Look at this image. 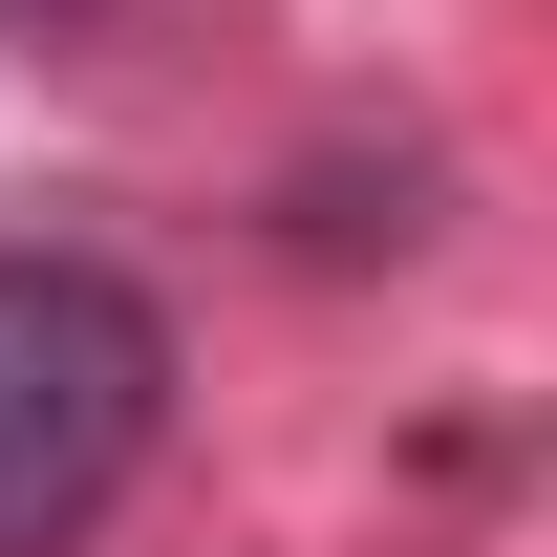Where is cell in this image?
Returning a JSON list of instances; mask_svg holds the SVG:
<instances>
[{
  "label": "cell",
  "instance_id": "obj_1",
  "mask_svg": "<svg viewBox=\"0 0 557 557\" xmlns=\"http://www.w3.org/2000/svg\"><path fill=\"white\" fill-rule=\"evenodd\" d=\"M172 450V300L65 236H0V557H65Z\"/></svg>",
  "mask_w": 557,
  "mask_h": 557
},
{
  "label": "cell",
  "instance_id": "obj_2",
  "mask_svg": "<svg viewBox=\"0 0 557 557\" xmlns=\"http://www.w3.org/2000/svg\"><path fill=\"white\" fill-rule=\"evenodd\" d=\"M65 22H108V0H0V44H65Z\"/></svg>",
  "mask_w": 557,
  "mask_h": 557
}]
</instances>
